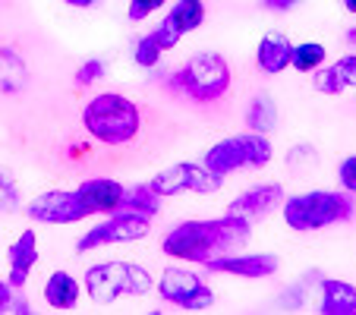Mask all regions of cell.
I'll list each match as a JSON object with an SVG mask.
<instances>
[{"instance_id": "cell-32", "label": "cell", "mask_w": 356, "mask_h": 315, "mask_svg": "<svg viewBox=\"0 0 356 315\" xmlns=\"http://www.w3.org/2000/svg\"><path fill=\"white\" fill-rule=\"evenodd\" d=\"M10 312H13V315H29V312H35V306H32V300H29L22 290H16L13 302H10Z\"/></svg>"}, {"instance_id": "cell-11", "label": "cell", "mask_w": 356, "mask_h": 315, "mask_svg": "<svg viewBox=\"0 0 356 315\" xmlns=\"http://www.w3.org/2000/svg\"><path fill=\"white\" fill-rule=\"evenodd\" d=\"M211 277H234V281H271L281 271V259L275 252H249V249H234L227 255H218L205 265Z\"/></svg>"}, {"instance_id": "cell-20", "label": "cell", "mask_w": 356, "mask_h": 315, "mask_svg": "<svg viewBox=\"0 0 356 315\" xmlns=\"http://www.w3.org/2000/svg\"><path fill=\"white\" fill-rule=\"evenodd\" d=\"M205 19H209L205 0H170L168 7H164V13H161V22L174 29L180 38L199 32V29L205 26Z\"/></svg>"}, {"instance_id": "cell-35", "label": "cell", "mask_w": 356, "mask_h": 315, "mask_svg": "<svg viewBox=\"0 0 356 315\" xmlns=\"http://www.w3.org/2000/svg\"><path fill=\"white\" fill-rule=\"evenodd\" d=\"M343 41H347V45H350V47H353V51H356V26H350L347 32H343Z\"/></svg>"}, {"instance_id": "cell-25", "label": "cell", "mask_w": 356, "mask_h": 315, "mask_svg": "<svg viewBox=\"0 0 356 315\" xmlns=\"http://www.w3.org/2000/svg\"><path fill=\"white\" fill-rule=\"evenodd\" d=\"M123 208H133V211H142V215H148V218H158L164 208V195L148 180H142V183L127 186V205Z\"/></svg>"}, {"instance_id": "cell-8", "label": "cell", "mask_w": 356, "mask_h": 315, "mask_svg": "<svg viewBox=\"0 0 356 315\" xmlns=\"http://www.w3.org/2000/svg\"><path fill=\"white\" fill-rule=\"evenodd\" d=\"M152 221L155 218L133 211V208H120L114 215H104L101 221L88 224L76 240V255H92L101 249H114V246H129L139 243L145 236H152Z\"/></svg>"}, {"instance_id": "cell-17", "label": "cell", "mask_w": 356, "mask_h": 315, "mask_svg": "<svg viewBox=\"0 0 356 315\" xmlns=\"http://www.w3.org/2000/svg\"><path fill=\"white\" fill-rule=\"evenodd\" d=\"M312 86H316L318 95H328V98H341V95L356 92V51H347L337 60L325 63L312 76Z\"/></svg>"}, {"instance_id": "cell-4", "label": "cell", "mask_w": 356, "mask_h": 315, "mask_svg": "<svg viewBox=\"0 0 356 315\" xmlns=\"http://www.w3.org/2000/svg\"><path fill=\"white\" fill-rule=\"evenodd\" d=\"M284 227L293 234H322V230L343 227L356 218V199L341 189L312 186L300 193H287L277 208Z\"/></svg>"}, {"instance_id": "cell-29", "label": "cell", "mask_w": 356, "mask_h": 315, "mask_svg": "<svg viewBox=\"0 0 356 315\" xmlns=\"http://www.w3.org/2000/svg\"><path fill=\"white\" fill-rule=\"evenodd\" d=\"M334 183H337V189H341V193H347V195H353V199H356V152L353 154H343L341 161H337Z\"/></svg>"}, {"instance_id": "cell-5", "label": "cell", "mask_w": 356, "mask_h": 315, "mask_svg": "<svg viewBox=\"0 0 356 315\" xmlns=\"http://www.w3.org/2000/svg\"><path fill=\"white\" fill-rule=\"evenodd\" d=\"M164 86L195 104H218L234 88V67L218 51H195L164 76Z\"/></svg>"}, {"instance_id": "cell-19", "label": "cell", "mask_w": 356, "mask_h": 315, "mask_svg": "<svg viewBox=\"0 0 356 315\" xmlns=\"http://www.w3.org/2000/svg\"><path fill=\"white\" fill-rule=\"evenodd\" d=\"M290 54H293V41L281 29H268L256 45V67L265 76H281L290 70Z\"/></svg>"}, {"instance_id": "cell-33", "label": "cell", "mask_w": 356, "mask_h": 315, "mask_svg": "<svg viewBox=\"0 0 356 315\" xmlns=\"http://www.w3.org/2000/svg\"><path fill=\"white\" fill-rule=\"evenodd\" d=\"M13 296H16L13 284H10L7 277H0V312H10V302H13Z\"/></svg>"}, {"instance_id": "cell-34", "label": "cell", "mask_w": 356, "mask_h": 315, "mask_svg": "<svg viewBox=\"0 0 356 315\" xmlns=\"http://www.w3.org/2000/svg\"><path fill=\"white\" fill-rule=\"evenodd\" d=\"M67 7H73V10H92V7H98L101 0H63Z\"/></svg>"}, {"instance_id": "cell-2", "label": "cell", "mask_w": 356, "mask_h": 315, "mask_svg": "<svg viewBox=\"0 0 356 315\" xmlns=\"http://www.w3.org/2000/svg\"><path fill=\"white\" fill-rule=\"evenodd\" d=\"M79 127L92 145L123 148L133 145L142 133V108L129 95L104 88L92 95L79 111Z\"/></svg>"}, {"instance_id": "cell-36", "label": "cell", "mask_w": 356, "mask_h": 315, "mask_svg": "<svg viewBox=\"0 0 356 315\" xmlns=\"http://www.w3.org/2000/svg\"><path fill=\"white\" fill-rule=\"evenodd\" d=\"M341 7L347 16H356V0H341Z\"/></svg>"}, {"instance_id": "cell-28", "label": "cell", "mask_w": 356, "mask_h": 315, "mask_svg": "<svg viewBox=\"0 0 356 315\" xmlns=\"http://www.w3.org/2000/svg\"><path fill=\"white\" fill-rule=\"evenodd\" d=\"M104 76H108V63L101 60V57H88V60H82V67L76 70L73 82L79 88H92L95 82H101Z\"/></svg>"}, {"instance_id": "cell-12", "label": "cell", "mask_w": 356, "mask_h": 315, "mask_svg": "<svg viewBox=\"0 0 356 315\" xmlns=\"http://www.w3.org/2000/svg\"><path fill=\"white\" fill-rule=\"evenodd\" d=\"M284 195H287V189H284L281 180H259V183H252V186L240 189V193L227 202L224 211H230V215L243 218V221H249L256 227V224L268 221L271 215H277Z\"/></svg>"}, {"instance_id": "cell-24", "label": "cell", "mask_w": 356, "mask_h": 315, "mask_svg": "<svg viewBox=\"0 0 356 315\" xmlns=\"http://www.w3.org/2000/svg\"><path fill=\"white\" fill-rule=\"evenodd\" d=\"M29 86V70L22 63V57L10 47H0V92L19 95Z\"/></svg>"}, {"instance_id": "cell-21", "label": "cell", "mask_w": 356, "mask_h": 315, "mask_svg": "<svg viewBox=\"0 0 356 315\" xmlns=\"http://www.w3.org/2000/svg\"><path fill=\"white\" fill-rule=\"evenodd\" d=\"M277 120H281V111H277V101L271 98V92H256L246 101V111H243L246 129L271 136L277 129Z\"/></svg>"}, {"instance_id": "cell-26", "label": "cell", "mask_w": 356, "mask_h": 315, "mask_svg": "<svg viewBox=\"0 0 356 315\" xmlns=\"http://www.w3.org/2000/svg\"><path fill=\"white\" fill-rule=\"evenodd\" d=\"M284 164H287L293 174H312V170L318 168V152L312 142H296V145H290L287 158H284Z\"/></svg>"}, {"instance_id": "cell-7", "label": "cell", "mask_w": 356, "mask_h": 315, "mask_svg": "<svg viewBox=\"0 0 356 315\" xmlns=\"http://www.w3.org/2000/svg\"><path fill=\"white\" fill-rule=\"evenodd\" d=\"M209 170H215L218 177H234L243 170H265L275 161V142L271 136L252 133V129H240L234 136H224V139L211 142L199 158Z\"/></svg>"}, {"instance_id": "cell-3", "label": "cell", "mask_w": 356, "mask_h": 315, "mask_svg": "<svg viewBox=\"0 0 356 315\" xmlns=\"http://www.w3.org/2000/svg\"><path fill=\"white\" fill-rule=\"evenodd\" d=\"M86 300L95 309L155 296V271L136 259H98L82 271Z\"/></svg>"}, {"instance_id": "cell-13", "label": "cell", "mask_w": 356, "mask_h": 315, "mask_svg": "<svg viewBox=\"0 0 356 315\" xmlns=\"http://www.w3.org/2000/svg\"><path fill=\"white\" fill-rule=\"evenodd\" d=\"M76 195H79L82 208H86L88 221L92 218H104V215H114L127 205V183L117 180V177L108 174H98V177H86V180L76 183Z\"/></svg>"}, {"instance_id": "cell-30", "label": "cell", "mask_w": 356, "mask_h": 315, "mask_svg": "<svg viewBox=\"0 0 356 315\" xmlns=\"http://www.w3.org/2000/svg\"><path fill=\"white\" fill-rule=\"evenodd\" d=\"M170 0H127V19L129 22H145L152 16L164 13Z\"/></svg>"}, {"instance_id": "cell-15", "label": "cell", "mask_w": 356, "mask_h": 315, "mask_svg": "<svg viewBox=\"0 0 356 315\" xmlns=\"http://www.w3.org/2000/svg\"><path fill=\"white\" fill-rule=\"evenodd\" d=\"M41 261V246H38V230L26 227L16 234V240L7 246V281L13 290H26L32 271Z\"/></svg>"}, {"instance_id": "cell-23", "label": "cell", "mask_w": 356, "mask_h": 315, "mask_svg": "<svg viewBox=\"0 0 356 315\" xmlns=\"http://www.w3.org/2000/svg\"><path fill=\"white\" fill-rule=\"evenodd\" d=\"M328 63V45L309 38V41H293V54H290V70L300 76H316L318 70Z\"/></svg>"}, {"instance_id": "cell-31", "label": "cell", "mask_w": 356, "mask_h": 315, "mask_svg": "<svg viewBox=\"0 0 356 315\" xmlns=\"http://www.w3.org/2000/svg\"><path fill=\"white\" fill-rule=\"evenodd\" d=\"M259 3H262L265 13H277V16H284V13H293V10L300 7L302 0H259Z\"/></svg>"}, {"instance_id": "cell-1", "label": "cell", "mask_w": 356, "mask_h": 315, "mask_svg": "<svg viewBox=\"0 0 356 315\" xmlns=\"http://www.w3.org/2000/svg\"><path fill=\"white\" fill-rule=\"evenodd\" d=\"M249 236H252V224L230 215V211H224L218 218H186V221H177L164 230L161 255L168 261H183V265L205 268L218 255L243 249L249 243Z\"/></svg>"}, {"instance_id": "cell-22", "label": "cell", "mask_w": 356, "mask_h": 315, "mask_svg": "<svg viewBox=\"0 0 356 315\" xmlns=\"http://www.w3.org/2000/svg\"><path fill=\"white\" fill-rule=\"evenodd\" d=\"M318 281H322V271L318 268H312V275H306V277H296L293 284H287V287L277 293V309H287V312H300V309H306L309 300H316Z\"/></svg>"}, {"instance_id": "cell-14", "label": "cell", "mask_w": 356, "mask_h": 315, "mask_svg": "<svg viewBox=\"0 0 356 315\" xmlns=\"http://www.w3.org/2000/svg\"><path fill=\"white\" fill-rule=\"evenodd\" d=\"M86 302L82 277L67 268H54L41 281V306L51 312H76Z\"/></svg>"}, {"instance_id": "cell-6", "label": "cell", "mask_w": 356, "mask_h": 315, "mask_svg": "<svg viewBox=\"0 0 356 315\" xmlns=\"http://www.w3.org/2000/svg\"><path fill=\"white\" fill-rule=\"evenodd\" d=\"M155 296L161 306L180 309V312H209L218 302V290L211 275L199 265L168 261L155 275Z\"/></svg>"}, {"instance_id": "cell-16", "label": "cell", "mask_w": 356, "mask_h": 315, "mask_svg": "<svg viewBox=\"0 0 356 315\" xmlns=\"http://www.w3.org/2000/svg\"><path fill=\"white\" fill-rule=\"evenodd\" d=\"M180 35L174 32L170 26H164V22H158V26H152L148 32H142L139 38H136V45H133V63L139 70H158L161 67V60H164V54L168 51H174L177 45H180Z\"/></svg>"}, {"instance_id": "cell-27", "label": "cell", "mask_w": 356, "mask_h": 315, "mask_svg": "<svg viewBox=\"0 0 356 315\" xmlns=\"http://www.w3.org/2000/svg\"><path fill=\"white\" fill-rule=\"evenodd\" d=\"M0 211L10 215V211H22V193L19 183H16L13 170L0 164Z\"/></svg>"}, {"instance_id": "cell-9", "label": "cell", "mask_w": 356, "mask_h": 315, "mask_svg": "<svg viewBox=\"0 0 356 315\" xmlns=\"http://www.w3.org/2000/svg\"><path fill=\"white\" fill-rule=\"evenodd\" d=\"M148 183H152L164 199H170V195H186V193L189 195H215V193H221L227 180L218 177L215 170H209L202 161L186 158V161H174L164 170H158Z\"/></svg>"}, {"instance_id": "cell-10", "label": "cell", "mask_w": 356, "mask_h": 315, "mask_svg": "<svg viewBox=\"0 0 356 315\" xmlns=\"http://www.w3.org/2000/svg\"><path fill=\"white\" fill-rule=\"evenodd\" d=\"M22 215L38 227H76V224L88 221L86 208H82L76 189H44V193L32 195L22 202Z\"/></svg>"}, {"instance_id": "cell-18", "label": "cell", "mask_w": 356, "mask_h": 315, "mask_svg": "<svg viewBox=\"0 0 356 315\" xmlns=\"http://www.w3.org/2000/svg\"><path fill=\"white\" fill-rule=\"evenodd\" d=\"M318 315H356V284L343 277H325L316 287Z\"/></svg>"}]
</instances>
